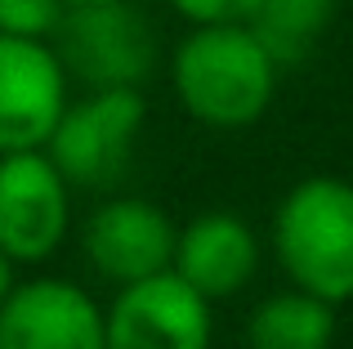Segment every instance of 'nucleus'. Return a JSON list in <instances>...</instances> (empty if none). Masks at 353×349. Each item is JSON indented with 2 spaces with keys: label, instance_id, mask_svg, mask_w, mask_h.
<instances>
[{
  "label": "nucleus",
  "instance_id": "7",
  "mask_svg": "<svg viewBox=\"0 0 353 349\" xmlns=\"http://www.w3.org/2000/svg\"><path fill=\"white\" fill-rule=\"evenodd\" d=\"M174 219L148 197H108L81 224V255L103 282H139L174 260Z\"/></svg>",
  "mask_w": 353,
  "mask_h": 349
},
{
  "label": "nucleus",
  "instance_id": "3",
  "mask_svg": "<svg viewBox=\"0 0 353 349\" xmlns=\"http://www.w3.org/2000/svg\"><path fill=\"white\" fill-rule=\"evenodd\" d=\"M50 45L85 90H139L157 68V32L130 0L68 5Z\"/></svg>",
  "mask_w": 353,
  "mask_h": 349
},
{
  "label": "nucleus",
  "instance_id": "11",
  "mask_svg": "<svg viewBox=\"0 0 353 349\" xmlns=\"http://www.w3.org/2000/svg\"><path fill=\"white\" fill-rule=\"evenodd\" d=\"M336 345V305L286 287L264 296L246 318V349H331Z\"/></svg>",
  "mask_w": 353,
  "mask_h": 349
},
{
  "label": "nucleus",
  "instance_id": "9",
  "mask_svg": "<svg viewBox=\"0 0 353 349\" xmlns=\"http://www.w3.org/2000/svg\"><path fill=\"white\" fill-rule=\"evenodd\" d=\"M68 108V72L50 41L0 32V152L45 148Z\"/></svg>",
  "mask_w": 353,
  "mask_h": 349
},
{
  "label": "nucleus",
  "instance_id": "15",
  "mask_svg": "<svg viewBox=\"0 0 353 349\" xmlns=\"http://www.w3.org/2000/svg\"><path fill=\"white\" fill-rule=\"evenodd\" d=\"M14 269H18V264L9 260L5 251H0V300H5L9 291H14V282H18V278H14Z\"/></svg>",
  "mask_w": 353,
  "mask_h": 349
},
{
  "label": "nucleus",
  "instance_id": "1",
  "mask_svg": "<svg viewBox=\"0 0 353 349\" xmlns=\"http://www.w3.org/2000/svg\"><path fill=\"white\" fill-rule=\"evenodd\" d=\"M277 59L246 23H197L170 59V86L183 112L210 130H246L273 108Z\"/></svg>",
  "mask_w": 353,
  "mask_h": 349
},
{
  "label": "nucleus",
  "instance_id": "16",
  "mask_svg": "<svg viewBox=\"0 0 353 349\" xmlns=\"http://www.w3.org/2000/svg\"><path fill=\"white\" fill-rule=\"evenodd\" d=\"M63 5H103V0H63Z\"/></svg>",
  "mask_w": 353,
  "mask_h": 349
},
{
  "label": "nucleus",
  "instance_id": "2",
  "mask_svg": "<svg viewBox=\"0 0 353 349\" xmlns=\"http://www.w3.org/2000/svg\"><path fill=\"white\" fill-rule=\"evenodd\" d=\"M273 255L291 287L349 305L353 300V183L309 174L291 183L273 210Z\"/></svg>",
  "mask_w": 353,
  "mask_h": 349
},
{
  "label": "nucleus",
  "instance_id": "13",
  "mask_svg": "<svg viewBox=\"0 0 353 349\" xmlns=\"http://www.w3.org/2000/svg\"><path fill=\"white\" fill-rule=\"evenodd\" d=\"M63 9H68L63 0H0V32L50 41L63 23Z\"/></svg>",
  "mask_w": 353,
  "mask_h": 349
},
{
  "label": "nucleus",
  "instance_id": "10",
  "mask_svg": "<svg viewBox=\"0 0 353 349\" xmlns=\"http://www.w3.org/2000/svg\"><path fill=\"white\" fill-rule=\"evenodd\" d=\"M170 269L188 282L197 296L228 300L255 278L259 269V237L233 210H201L174 237Z\"/></svg>",
  "mask_w": 353,
  "mask_h": 349
},
{
  "label": "nucleus",
  "instance_id": "12",
  "mask_svg": "<svg viewBox=\"0 0 353 349\" xmlns=\"http://www.w3.org/2000/svg\"><path fill=\"white\" fill-rule=\"evenodd\" d=\"M331 18H336V0H255L246 27L277 59V68H295L318 50Z\"/></svg>",
  "mask_w": 353,
  "mask_h": 349
},
{
  "label": "nucleus",
  "instance_id": "6",
  "mask_svg": "<svg viewBox=\"0 0 353 349\" xmlns=\"http://www.w3.org/2000/svg\"><path fill=\"white\" fill-rule=\"evenodd\" d=\"M108 349H210L215 314L174 269L117 287L103 309Z\"/></svg>",
  "mask_w": 353,
  "mask_h": 349
},
{
  "label": "nucleus",
  "instance_id": "8",
  "mask_svg": "<svg viewBox=\"0 0 353 349\" xmlns=\"http://www.w3.org/2000/svg\"><path fill=\"white\" fill-rule=\"evenodd\" d=\"M0 349H108L103 305L59 273L14 282L0 300Z\"/></svg>",
  "mask_w": 353,
  "mask_h": 349
},
{
  "label": "nucleus",
  "instance_id": "5",
  "mask_svg": "<svg viewBox=\"0 0 353 349\" xmlns=\"http://www.w3.org/2000/svg\"><path fill=\"white\" fill-rule=\"evenodd\" d=\"M72 228V183L45 148L0 152V251L14 264H45Z\"/></svg>",
  "mask_w": 353,
  "mask_h": 349
},
{
  "label": "nucleus",
  "instance_id": "14",
  "mask_svg": "<svg viewBox=\"0 0 353 349\" xmlns=\"http://www.w3.org/2000/svg\"><path fill=\"white\" fill-rule=\"evenodd\" d=\"M188 27L197 23H246L255 0H165Z\"/></svg>",
  "mask_w": 353,
  "mask_h": 349
},
{
  "label": "nucleus",
  "instance_id": "4",
  "mask_svg": "<svg viewBox=\"0 0 353 349\" xmlns=\"http://www.w3.org/2000/svg\"><path fill=\"white\" fill-rule=\"evenodd\" d=\"M143 121L148 103L139 90H90L68 99L45 139V152L72 188H112L130 170Z\"/></svg>",
  "mask_w": 353,
  "mask_h": 349
}]
</instances>
